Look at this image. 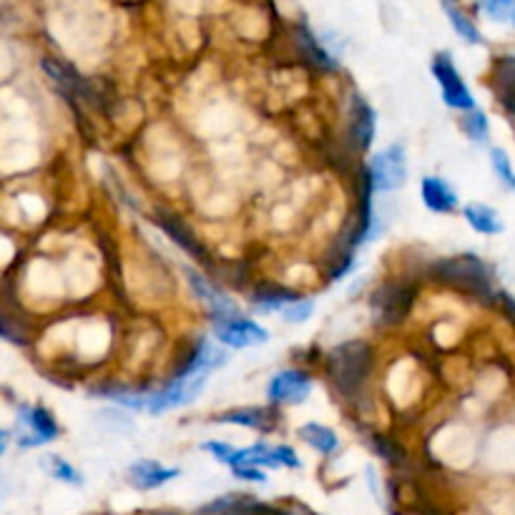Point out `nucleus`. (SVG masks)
<instances>
[{
	"label": "nucleus",
	"mask_w": 515,
	"mask_h": 515,
	"mask_svg": "<svg viewBox=\"0 0 515 515\" xmlns=\"http://www.w3.org/2000/svg\"><path fill=\"white\" fill-rule=\"evenodd\" d=\"M370 370H372V350L362 340H350L334 347L327 360L330 380L344 398H354L365 387Z\"/></svg>",
	"instance_id": "1"
},
{
	"label": "nucleus",
	"mask_w": 515,
	"mask_h": 515,
	"mask_svg": "<svg viewBox=\"0 0 515 515\" xmlns=\"http://www.w3.org/2000/svg\"><path fill=\"white\" fill-rule=\"evenodd\" d=\"M432 277L448 287L468 292V294H478V297L490 294V274L478 257L441 259L432 267Z\"/></svg>",
	"instance_id": "2"
},
{
	"label": "nucleus",
	"mask_w": 515,
	"mask_h": 515,
	"mask_svg": "<svg viewBox=\"0 0 515 515\" xmlns=\"http://www.w3.org/2000/svg\"><path fill=\"white\" fill-rule=\"evenodd\" d=\"M415 302V290L402 282H392V284H382L380 290L372 294V314H375V324L382 327H392L405 320V314Z\"/></svg>",
	"instance_id": "3"
},
{
	"label": "nucleus",
	"mask_w": 515,
	"mask_h": 515,
	"mask_svg": "<svg viewBox=\"0 0 515 515\" xmlns=\"http://www.w3.org/2000/svg\"><path fill=\"white\" fill-rule=\"evenodd\" d=\"M408 179V162L402 146H387L370 162V183L375 192H395L402 189Z\"/></svg>",
	"instance_id": "4"
},
{
	"label": "nucleus",
	"mask_w": 515,
	"mask_h": 515,
	"mask_svg": "<svg viewBox=\"0 0 515 515\" xmlns=\"http://www.w3.org/2000/svg\"><path fill=\"white\" fill-rule=\"evenodd\" d=\"M226 465L232 468H300V455L284 445L269 448V445H254L249 451H234Z\"/></svg>",
	"instance_id": "5"
},
{
	"label": "nucleus",
	"mask_w": 515,
	"mask_h": 515,
	"mask_svg": "<svg viewBox=\"0 0 515 515\" xmlns=\"http://www.w3.org/2000/svg\"><path fill=\"white\" fill-rule=\"evenodd\" d=\"M214 334L219 342L229 344V347H249V344L267 342V330L262 324L252 322L247 317H216L214 320Z\"/></svg>",
	"instance_id": "6"
},
{
	"label": "nucleus",
	"mask_w": 515,
	"mask_h": 515,
	"mask_svg": "<svg viewBox=\"0 0 515 515\" xmlns=\"http://www.w3.org/2000/svg\"><path fill=\"white\" fill-rule=\"evenodd\" d=\"M432 74H435L438 84H441L442 98H445L448 106L465 108V111H472V108H475L470 91L465 88V84H462L461 74L455 71L451 55L448 54L435 55V58H432Z\"/></svg>",
	"instance_id": "7"
},
{
	"label": "nucleus",
	"mask_w": 515,
	"mask_h": 515,
	"mask_svg": "<svg viewBox=\"0 0 515 515\" xmlns=\"http://www.w3.org/2000/svg\"><path fill=\"white\" fill-rule=\"evenodd\" d=\"M312 380L302 370H282L280 375L272 377L267 395L272 402H302L310 395Z\"/></svg>",
	"instance_id": "8"
},
{
	"label": "nucleus",
	"mask_w": 515,
	"mask_h": 515,
	"mask_svg": "<svg viewBox=\"0 0 515 515\" xmlns=\"http://www.w3.org/2000/svg\"><path fill=\"white\" fill-rule=\"evenodd\" d=\"M224 362V352L214 347L209 340H199L183 365L176 370V380H193V377H206L214 367Z\"/></svg>",
	"instance_id": "9"
},
{
	"label": "nucleus",
	"mask_w": 515,
	"mask_h": 515,
	"mask_svg": "<svg viewBox=\"0 0 515 515\" xmlns=\"http://www.w3.org/2000/svg\"><path fill=\"white\" fill-rule=\"evenodd\" d=\"M347 126H350V139L357 151L367 149L375 136V111L367 106V101L360 94L350 98V114H347Z\"/></svg>",
	"instance_id": "10"
},
{
	"label": "nucleus",
	"mask_w": 515,
	"mask_h": 515,
	"mask_svg": "<svg viewBox=\"0 0 515 515\" xmlns=\"http://www.w3.org/2000/svg\"><path fill=\"white\" fill-rule=\"evenodd\" d=\"M44 71L48 74V78L58 84L61 88H65L68 94H74V96H81V98H88L91 104H96V96H94V88L88 84L84 75L75 71L74 65L65 64L61 58H44Z\"/></svg>",
	"instance_id": "11"
},
{
	"label": "nucleus",
	"mask_w": 515,
	"mask_h": 515,
	"mask_svg": "<svg viewBox=\"0 0 515 515\" xmlns=\"http://www.w3.org/2000/svg\"><path fill=\"white\" fill-rule=\"evenodd\" d=\"M21 422L31 430V435H23L21 438V445L31 448V445H41V442L58 438V425H55V420L44 408H23Z\"/></svg>",
	"instance_id": "12"
},
{
	"label": "nucleus",
	"mask_w": 515,
	"mask_h": 515,
	"mask_svg": "<svg viewBox=\"0 0 515 515\" xmlns=\"http://www.w3.org/2000/svg\"><path fill=\"white\" fill-rule=\"evenodd\" d=\"M156 219V224L162 226V232L169 239H172L173 244L179 249H183L189 257H196V259H204L206 257V252H204V247L196 242V236L189 232V226L183 224L182 219L179 216H173V214H166V212H159V214L154 216Z\"/></svg>",
	"instance_id": "13"
},
{
	"label": "nucleus",
	"mask_w": 515,
	"mask_h": 515,
	"mask_svg": "<svg viewBox=\"0 0 515 515\" xmlns=\"http://www.w3.org/2000/svg\"><path fill=\"white\" fill-rule=\"evenodd\" d=\"M189 287H192L193 294H196L199 300L206 302V307L212 312V320H216V317H232V314H239L226 294H222L212 282L204 280L202 274H196L192 269H189Z\"/></svg>",
	"instance_id": "14"
},
{
	"label": "nucleus",
	"mask_w": 515,
	"mask_h": 515,
	"mask_svg": "<svg viewBox=\"0 0 515 515\" xmlns=\"http://www.w3.org/2000/svg\"><path fill=\"white\" fill-rule=\"evenodd\" d=\"M204 515H284V510H277L272 505L259 503V500H242L234 495H226L219 500H212L202 508Z\"/></svg>",
	"instance_id": "15"
},
{
	"label": "nucleus",
	"mask_w": 515,
	"mask_h": 515,
	"mask_svg": "<svg viewBox=\"0 0 515 515\" xmlns=\"http://www.w3.org/2000/svg\"><path fill=\"white\" fill-rule=\"evenodd\" d=\"M179 470L173 468H163L162 462L156 461H139L136 465L129 468V478L134 480L136 488L141 490H154V488H162L163 483H169L172 478H176Z\"/></svg>",
	"instance_id": "16"
},
{
	"label": "nucleus",
	"mask_w": 515,
	"mask_h": 515,
	"mask_svg": "<svg viewBox=\"0 0 515 515\" xmlns=\"http://www.w3.org/2000/svg\"><path fill=\"white\" fill-rule=\"evenodd\" d=\"M422 202L428 204V209L432 212H441V214H448L458 206V196L452 192L448 183L438 179V176H425L422 179Z\"/></svg>",
	"instance_id": "17"
},
{
	"label": "nucleus",
	"mask_w": 515,
	"mask_h": 515,
	"mask_svg": "<svg viewBox=\"0 0 515 515\" xmlns=\"http://www.w3.org/2000/svg\"><path fill=\"white\" fill-rule=\"evenodd\" d=\"M294 45L300 48L302 58H304V61H310L312 65L324 68V71H332L334 68V61L330 58V54L324 51L322 45L317 44V38L312 35L310 28H304V25L297 28V33H294Z\"/></svg>",
	"instance_id": "18"
},
{
	"label": "nucleus",
	"mask_w": 515,
	"mask_h": 515,
	"mask_svg": "<svg viewBox=\"0 0 515 515\" xmlns=\"http://www.w3.org/2000/svg\"><path fill=\"white\" fill-rule=\"evenodd\" d=\"M292 302H297V294L282 287H264L254 292V310L259 312H284Z\"/></svg>",
	"instance_id": "19"
},
{
	"label": "nucleus",
	"mask_w": 515,
	"mask_h": 515,
	"mask_svg": "<svg viewBox=\"0 0 515 515\" xmlns=\"http://www.w3.org/2000/svg\"><path fill=\"white\" fill-rule=\"evenodd\" d=\"M300 438L307 442L310 448L324 452V455L334 452L337 451V445H340V441H337V435H334L332 430L324 428V425H317V422H307V425L300 430Z\"/></svg>",
	"instance_id": "20"
},
{
	"label": "nucleus",
	"mask_w": 515,
	"mask_h": 515,
	"mask_svg": "<svg viewBox=\"0 0 515 515\" xmlns=\"http://www.w3.org/2000/svg\"><path fill=\"white\" fill-rule=\"evenodd\" d=\"M222 425H242V428L252 430H269L264 422H269V415L264 410L244 408V410H229L224 415H219Z\"/></svg>",
	"instance_id": "21"
},
{
	"label": "nucleus",
	"mask_w": 515,
	"mask_h": 515,
	"mask_svg": "<svg viewBox=\"0 0 515 515\" xmlns=\"http://www.w3.org/2000/svg\"><path fill=\"white\" fill-rule=\"evenodd\" d=\"M465 219H468L472 229L480 232V234H498V232H503V224H500L498 214H495L493 209H488V206H468V209H465Z\"/></svg>",
	"instance_id": "22"
},
{
	"label": "nucleus",
	"mask_w": 515,
	"mask_h": 515,
	"mask_svg": "<svg viewBox=\"0 0 515 515\" xmlns=\"http://www.w3.org/2000/svg\"><path fill=\"white\" fill-rule=\"evenodd\" d=\"M28 330H25V324L18 320V317H13L8 312L0 310V340H5V342L11 344H28Z\"/></svg>",
	"instance_id": "23"
},
{
	"label": "nucleus",
	"mask_w": 515,
	"mask_h": 515,
	"mask_svg": "<svg viewBox=\"0 0 515 515\" xmlns=\"http://www.w3.org/2000/svg\"><path fill=\"white\" fill-rule=\"evenodd\" d=\"M495 81L500 88V98H515V58H498Z\"/></svg>",
	"instance_id": "24"
},
{
	"label": "nucleus",
	"mask_w": 515,
	"mask_h": 515,
	"mask_svg": "<svg viewBox=\"0 0 515 515\" xmlns=\"http://www.w3.org/2000/svg\"><path fill=\"white\" fill-rule=\"evenodd\" d=\"M445 8V13H448V18H451L452 28L461 33L462 38L468 41V44H480V33H478V28L472 25V21L465 15V13H461L455 5H451V3H445L442 5Z\"/></svg>",
	"instance_id": "25"
},
{
	"label": "nucleus",
	"mask_w": 515,
	"mask_h": 515,
	"mask_svg": "<svg viewBox=\"0 0 515 515\" xmlns=\"http://www.w3.org/2000/svg\"><path fill=\"white\" fill-rule=\"evenodd\" d=\"M44 468L54 478L58 480H64V483H71V485H81V472L75 470L71 462H65L64 458H55V455H45L44 458Z\"/></svg>",
	"instance_id": "26"
},
{
	"label": "nucleus",
	"mask_w": 515,
	"mask_h": 515,
	"mask_svg": "<svg viewBox=\"0 0 515 515\" xmlns=\"http://www.w3.org/2000/svg\"><path fill=\"white\" fill-rule=\"evenodd\" d=\"M462 129L468 131V136L475 141H483L485 136H488V121H485V116L480 114V111H475L472 108L470 114L465 116V121H462Z\"/></svg>",
	"instance_id": "27"
},
{
	"label": "nucleus",
	"mask_w": 515,
	"mask_h": 515,
	"mask_svg": "<svg viewBox=\"0 0 515 515\" xmlns=\"http://www.w3.org/2000/svg\"><path fill=\"white\" fill-rule=\"evenodd\" d=\"M490 159H493V169L498 172V176H500V179H503L510 189H515V173H513V169H510V162H508L505 151L493 149L490 151Z\"/></svg>",
	"instance_id": "28"
},
{
	"label": "nucleus",
	"mask_w": 515,
	"mask_h": 515,
	"mask_svg": "<svg viewBox=\"0 0 515 515\" xmlns=\"http://www.w3.org/2000/svg\"><path fill=\"white\" fill-rule=\"evenodd\" d=\"M372 448H375V451L390 462L405 461V455H402V451L398 448V442H390V441H385V438H380V435H375V438H372Z\"/></svg>",
	"instance_id": "29"
},
{
	"label": "nucleus",
	"mask_w": 515,
	"mask_h": 515,
	"mask_svg": "<svg viewBox=\"0 0 515 515\" xmlns=\"http://www.w3.org/2000/svg\"><path fill=\"white\" fill-rule=\"evenodd\" d=\"M312 310H314V307H312L310 300H297V302H292L290 307L282 312V314H284V320H287V322L294 324V322H304V320H307V317L312 314Z\"/></svg>",
	"instance_id": "30"
},
{
	"label": "nucleus",
	"mask_w": 515,
	"mask_h": 515,
	"mask_svg": "<svg viewBox=\"0 0 515 515\" xmlns=\"http://www.w3.org/2000/svg\"><path fill=\"white\" fill-rule=\"evenodd\" d=\"M204 451L212 452V455L219 458L222 462H229V458L234 455V448H229V445H224V442H216V441L204 442Z\"/></svg>",
	"instance_id": "31"
},
{
	"label": "nucleus",
	"mask_w": 515,
	"mask_h": 515,
	"mask_svg": "<svg viewBox=\"0 0 515 515\" xmlns=\"http://www.w3.org/2000/svg\"><path fill=\"white\" fill-rule=\"evenodd\" d=\"M483 11H488L493 18H505L508 13L513 11V5L510 3H485Z\"/></svg>",
	"instance_id": "32"
},
{
	"label": "nucleus",
	"mask_w": 515,
	"mask_h": 515,
	"mask_svg": "<svg viewBox=\"0 0 515 515\" xmlns=\"http://www.w3.org/2000/svg\"><path fill=\"white\" fill-rule=\"evenodd\" d=\"M236 478H247V480H257V483H264V472L259 468H232Z\"/></svg>",
	"instance_id": "33"
},
{
	"label": "nucleus",
	"mask_w": 515,
	"mask_h": 515,
	"mask_svg": "<svg viewBox=\"0 0 515 515\" xmlns=\"http://www.w3.org/2000/svg\"><path fill=\"white\" fill-rule=\"evenodd\" d=\"M503 300V310L508 312V317L515 322V300H510V297H500Z\"/></svg>",
	"instance_id": "34"
},
{
	"label": "nucleus",
	"mask_w": 515,
	"mask_h": 515,
	"mask_svg": "<svg viewBox=\"0 0 515 515\" xmlns=\"http://www.w3.org/2000/svg\"><path fill=\"white\" fill-rule=\"evenodd\" d=\"M503 106L515 116V98H503Z\"/></svg>",
	"instance_id": "35"
},
{
	"label": "nucleus",
	"mask_w": 515,
	"mask_h": 515,
	"mask_svg": "<svg viewBox=\"0 0 515 515\" xmlns=\"http://www.w3.org/2000/svg\"><path fill=\"white\" fill-rule=\"evenodd\" d=\"M5 445H8V442H5V432H0V455L5 452Z\"/></svg>",
	"instance_id": "36"
},
{
	"label": "nucleus",
	"mask_w": 515,
	"mask_h": 515,
	"mask_svg": "<svg viewBox=\"0 0 515 515\" xmlns=\"http://www.w3.org/2000/svg\"><path fill=\"white\" fill-rule=\"evenodd\" d=\"M510 21L515 23V5H513V11H510Z\"/></svg>",
	"instance_id": "37"
}]
</instances>
